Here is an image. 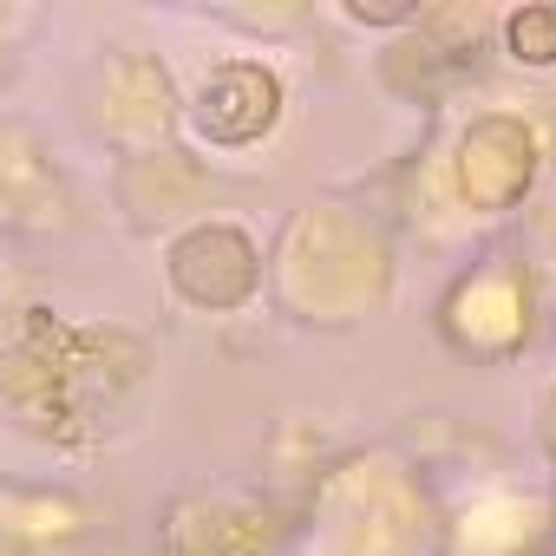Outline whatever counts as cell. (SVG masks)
Returning a JSON list of instances; mask_svg holds the SVG:
<instances>
[{"label":"cell","instance_id":"obj_3","mask_svg":"<svg viewBox=\"0 0 556 556\" xmlns=\"http://www.w3.org/2000/svg\"><path fill=\"white\" fill-rule=\"evenodd\" d=\"M203 118L216 138H255L275 125V79L262 66H229L203 92Z\"/></svg>","mask_w":556,"mask_h":556},{"label":"cell","instance_id":"obj_4","mask_svg":"<svg viewBox=\"0 0 556 556\" xmlns=\"http://www.w3.org/2000/svg\"><path fill=\"white\" fill-rule=\"evenodd\" d=\"M504 40H510V53L530 60V66L556 60V8H523V14H510Z\"/></svg>","mask_w":556,"mask_h":556},{"label":"cell","instance_id":"obj_2","mask_svg":"<svg viewBox=\"0 0 556 556\" xmlns=\"http://www.w3.org/2000/svg\"><path fill=\"white\" fill-rule=\"evenodd\" d=\"M255 282V255L236 229H197L184 249H177V289L203 308H229L242 302Z\"/></svg>","mask_w":556,"mask_h":556},{"label":"cell","instance_id":"obj_1","mask_svg":"<svg viewBox=\"0 0 556 556\" xmlns=\"http://www.w3.org/2000/svg\"><path fill=\"white\" fill-rule=\"evenodd\" d=\"M530 164H536V151H530V131L517 118H478L471 138H465V151H458L465 197L484 203V210L517 203L523 184H530Z\"/></svg>","mask_w":556,"mask_h":556}]
</instances>
